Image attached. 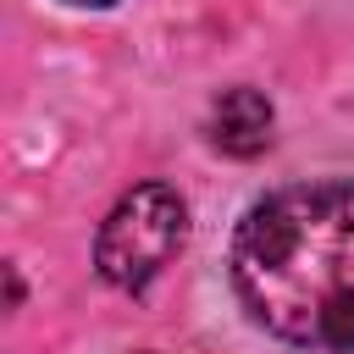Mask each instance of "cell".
Returning <instances> with one entry per match:
<instances>
[{
  "mask_svg": "<svg viewBox=\"0 0 354 354\" xmlns=\"http://www.w3.org/2000/svg\"><path fill=\"white\" fill-rule=\"evenodd\" d=\"M249 315L293 348H354V183L315 177L254 199L232 232Z\"/></svg>",
  "mask_w": 354,
  "mask_h": 354,
  "instance_id": "1",
  "label": "cell"
},
{
  "mask_svg": "<svg viewBox=\"0 0 354 354\" xmlns=\"http://www.w3.org/2000/svg\"><path fill=\"white\" fill-rule=\"evenodd\" d=\"M183 238H188V205H183V194L166 188V183H138L100 221L94 266H100V277L111 288L138 293V288H149L166 271V260L183 249Z\"/></svg>",
  "mask_w": 354,
  "mask_h": 354,
  "instance_id": "2",
  "label": "cell"
},
{
  "mask_svg": "<svg viewBox=\"0 0 354 354\" xmlns=\"http://www.w3.org/2000/svg\"><path fill=\"white\" fill-rule=\"evenodd\" d=\"M271 127H277V111L260 88H227L216 105H210V144L221 155H260L271 144Z\"/></svg>",
  "mask_w": 354,
  "mask_h": 354,
  "instance_id": "3",
  "label": "cell"
},
{
  "mask_svg": "<svg viewBox=\"0 0 354 354\" xmlns=\"http://www.w3.org/2000/svg\"><path fill=\"white\" fill-rule=\"evenodd\" d=\"M66 6H116V0H66Z\"/></svg>",
  "mask_w": 354,
  "mask_h": 354,
  "instance_id": "4",
  "label": "cell"
}]
</instances>
